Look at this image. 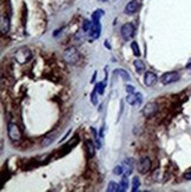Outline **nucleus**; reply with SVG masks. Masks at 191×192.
Masks as SVG:
<instances>
[{"label":"nucleus","instance_id":"nucleus-1","mask_svg":"<svg viewBox=\"0 0 191 192\" xmlns=\"http://www.w3.org/2000/svg\"><path fill=\"white\" fill-rule=\"evenodd\" d=\"M14 58H15V60H17L18 64L24 65L31 60L32 52L27 48V47H21V48H19V50L15 52Z\"/></svg>","mask_w":191,"mask_h":192},{"label":"nucleus","instance_id":"nucleus-2","mask_svg":"<svg viewBox=\"0 0 191 192\" xmlns=\"http://www.w3.org/2000/svg\"><path fill=\"white\" fill-rule=\"evenodd\" d=\"M7 134H8V138L13 141H19L23 138L21 130L15 123H12V122L7 124Z\"/></svg>","mask_w":191,"mask_h":192},{"label":"nucleus","instance_id":"nucleus-3","mask_svg":"<svg viewBox=\"0 0 191 192\" xmlns=\"http://www.w3.org/2000/svg\"><path fill=\"white\" fill-rule=\"evenodd\" d=\"M63 58L67 64L73 65L79 60V53H78V51H77L76 47L71 46V47H68V48H66V50L64 51Z\"/></svg>","mask_w":191,"mask_h":192},{"label":"nucleus","instance_id":"nucleus-4","mask_svg":"<svg viewBox=\"0 0 191 192\" xmlns=\"http://www.w3.org/2000/svg\"><path fill=\"white\" fill-rule=\"evenodd\" d=\"M151 165H152V164H151L150 158H148V157H143L142 159H139V161L137 163V170H138V172H139V173L145 174V173H148V172L150 171Z\"/></svg>","mask_w":191,"mask_h":192},{"label":"nucleus","instance_id":"nucleus-5","mask_svg":"<svg viewBox=\"0 0 191 192\" xmlns=\"http://www.w3.org/2000/svg\"><path fill=\"white\" fill-rule=\"evenodd\" d=\"M177 80H179V73H177V72H167V73L163 74L162 78H160V81L164 85H169V84L176 83Z\"/></svg>","mask_w":191,"mask_h":192},{"label":"nucleus","instance_id":"nucleus-6","mask_svg":"<svg viewBox=\"0 0 191 192\" xmlns=\"http://www.w3.org/2000/svg\"><path fill=\"white\" fill-rule=\"evenodd\" d=\"M158 112V105L156 103H149L144 106L143 108V114L146 117V118H151L154 117L156 113Z\"/></svg>","mask_w":191,"mask_h":192},{"label":"nucleus","instance_id":"nucleus-7","mask_svg":"<svg viewBox=\"0 0 191 192\" xmlns=\"http://www.w3.org/2000/svg\"><path fill=\"white\" fill-rule=\"evenodd\" d=\"M120 33H122V35H123L124 39H130V38H132L133 34H134V27H133V25L130 24V23L124 24V25L122 26V29H120Z\"/></svg>","mask_w":191,"mask_h":192},{"label":"nucleus","instance_id":"nucleus-8","mask_svg":"<svg viewBox=\"0 0 191 192\" xmlns=\"http://www.w3.org/2000/svg\"><path fill=\"white\" fill-rule=\"evenodd\" d=\"M126 101L130 104V105H132V106L140 105L142 101H143V96H142L140 93H136V92L130 93V95L126 97Z\"/></svg>","mask_w":191,"mask_h":192},{"label":"nucleus","instance_id":"nucleus-9","mask_svg":"<svg viewBox=\"0 0 191 192\" xmlns=\"http://www.w3.org/2000/svg\"><path fill=\"white\" fill-rule=\"evenodd\" d=\"M144 81H145V85L146 86H154L157 81V75L154 73V72H146L145 75H144Z\"/></svg>","mask_w":191,"mask_h":192},{"label":"nucleus","instance_id":"nucleus-10","mask_svg":"<svg viewBox=\"0 0 191 192\" xmlns=\"http://www.w3.org/2000/svg\"><path fill=\"white\" fill-rule=\"evenodd\" d=\"M138 7H139V2L138 0H132L125 6V13L127 14H132V13H136L138 11Z\"/></svg>","mask_w":191,"mask_h":192},{"label":"nucleus","instance_id":"nucleus-11","mask_svg":"<svg viewBox=\"0 0 191 192\" xmlns=\"http://www.w3.org/2000/svg\"><path fill=\"white\" fill-rule=\"evenodd\" d=\"M0 31L2 34H6L10 31V19L5 15H2L1 20H0Z\"/></svg>","mask_w":191,"mask_h":192},{"label":"nucleus","instance_id":"nucleus-12","mask_svg":"<svg viewBox=\"0 0 191 192\" xmlns=\"http://www.w3.org/2000/svg\"><path fill=\"white\" fill-rule=\"evenodd\" d=\"M100 34V24L99 23H93L92 21V27L90 30V35L93 38V39H97Z\"/></svg>","mask_w":191,"mask_h":192},{"label":"nucleus","instance_id":"nucleus-13","mask_svg":"<svg viewBox=\"0 0 191 192\" xmlns=\"http://www.w3.org/2000/svg\"><path fill=\"white\" fill-rule=\"evenodd\" d=\"M85 146H86V151H87V157L91 158L95 156V146L92 144V141L90 140H86L85 141Z\"/></svg>","mask_w":191,"mask_h":192},{"label":"nucleus","instance_id":"nucleus-14","mask_svg":"<svg viewBox=\"0 0 191 192\" xmlns=\"http://www.w3.org/2000/svg\"><path fill=\"white\" fill-rule=\"evenodd\" d=\"M107 191L109 192H119V191H122V189H120V185H118L117 183L110 182L109 185H107Z\"/></svg>","mask_w":191,"mask_h":192},{"label":"nucleus","instance_id":"nucleus-15","mask_svg":"<svg viewBox=\"0 0 191 192\" xmlns=\"http://www.w3.org/2000/svg\"><path fill=\"white\" fill-rule=\"evenodd\" d=\"M120 188H122V191H125L127 188H129V178H127L126 174H124V176H123V178H122Z\"/></svg>","mask_w":191,"mask_h":192},{"label":"nucleus","instance_id":"nucleus-16","mask_svg":"<svg viewBox=\"0 0 191 192\" xmlns=\"http://www.w3.org/2000/svg\"><path fill=\"white\" fill-rule=\"evenodd\" d=\"M115 72H116V73H118V74H119V75H120V77H122L124 80H126V81H127V80H130V75H129V73H127L125 70L119 68V70H116Z\"/></svg>","mask_w":191,"mask_h":192},{"label":"nucleus","instance_id":"nucleus-17","mask_svg":"<svg viewBox=\"0 0 191 192\" xmlns=\"http://www.w3.org/2000/svg\"><path fill=\"white\" fill-rule=\"evenodd\" d=\"M103 14H104V12L100 11V10L93 12V14H92V21H93V23H99V19H100V17H101Z\"/></svg>","mask_w":191,"mask_h":192},{"label":"nucleus","instance_id":"nucleus-18","mask_svg":"<svg viewBox=\"0 0 191 192\" xmlns=\"http://www.w3.org/2000/svg\"><path fill=\"white\" fill-rule=\"evenodd\" d=\"M139 186H140V182H139L138 177H134V178L132 179V191L133 192L138 191Z\"/></svg>","mask_w":191,"mask_h":192},{"label":"nucleus","instance_id":"nucleus-19","mask_svg":"<svg viewBox=\"0 0 191 192\" xmlns=\"http://www.w3.org/2000/svg\"><path fill=\"white\" fill-rule=\"evenodd\" d=\"M134 66H136V70L138 72H143L145 70V65H144V63L142 60H136L134 62Z\"/></svg>","mask_w":191,"mask_h":192},{"label":"nucleus","instance_id":"nucleus-20","mask_svg":"<svg viewBox=\"0 0 191 192\" xmlns=\"http://www.w3.org/2000/svg\"><path fill=\"white\" fill-rule=\"evenodd\" d=\"M131 48H132V51H133V54L136 56V57H139L140 56V52H139V48H138V44L137 43H132L131 44Z\"/></svg>","mask_w":191,"mask_h":192},{"label":"nucleus","instance_id":"nucleus-21","mask_svg":"<svg viewBox=\"0 0 191 192\" xmlns=\"http://www.w3.org/2000/svg\"><path fill=\"white\" fill-rule=\"evenodd\" d=\"M113 173H115V174H117V176L123 174V173H124V166H123V165H118V166H116V167L113 169Z\"/></svg>","mask_w":191,"mask_h":192},{"label":"nucleus","instance_id":"nucleus-22","mask_svg":"<svg viewBox=\"0 0 191 192\" xmlns=\"http://www.w3.org/2000/svg\"><path fill=\"white\" fill-rule=\"evenodd\" d=\"M91 27H92V23L89 21V20H85V21H84V25H83V30H84L85 32H89V31L91 30Z\"/></svg>","mask_w":191,"mask_h":192},{"label":"nucleus","instance_id":"nucleus-23","mask_svg":"<svg viewBox=\"0 0 191 192\" xmlns=\"http://www.w3.org/2000/svg\"><path fill=\"white\" fill-rule=\"evenodd\" d=\"M104 86H105L104 83H98V84H97L95 90H97V92H98L99 95H103V93H104Z\"/></svg>","mask_w":191,"mask_h":192},{"label":"nucleus","instance_id":"nucleus-24","mask_svg":"<svg viewBox=\"0 0 191 192\" xmlns=\"http://www.w3.org/2000/svg\"><path fill=\"white\" fill-rule=\"evenodd\" d=\"M91 101H92V104H93V105H97V104H98V99H97V90H95V89L91 92Z\"/></svg>","mask_w":191,"mask_h":192},{"label":"nucleus","instance_id":"nucleus-25","mask_svg":"<svg viewBox=\"0 0 191 192\" xmlns=\"http://www.w3.org/2000/svg\"><path fill=\"white\" fill-rule=\"evenodd\" d=\"M52 141H53V139H52V138H45V139L41 141V145H43V146H48Z\"/></svg>","mask_w":191,"mask_h":192},{"label":"nucleus","instance_id":"nucleus-26","mask_svg":"<svg viewBox=\"0 0 191 192\" xmlns=\"http://www.w3.org/2000/svg\"><path fill=\"white\" fill-rule=\"evenodd\" d=\"M126 91L129 92V93H133V92H134V89H133L131 85H127V86H126Z\"/></svg>","mask_w":191,"mask_h":192},{"label":"nucleus","instance_id":"nucleus-27","mask_svg":"<svg viewBox=\"0 0 191 192\" xmlns=\"http://www.w3.org/2000/svg\"><path fill=\"white\" fill-rule=\"evenodd\" d=\"M184 178H185L187 180H191V171H189V172H187V173L184 174Z\"/></svg>","mask_w":191,"mask_h":192},{"label":"nucleus","instance_id":"nucleus-28","mask_svg":"<svg viewBox=\"0 0 191 192\" xmlns=\"http://www.w3.org/2000/svg\"><path fill=\"white\" fill-rule=\"evenodd\" d=\"M187 67H188V68H189V70H190V71H191V63H190V64H189V65H188Z\"/></svg>","mask_w":191,"mask_h":192},{"label":"nucleus","instance_id":"nucleus-29","mask_svg":"<svg viewBox=\"0 0 191 192\" xmlns=\"http://www.w3.org/2000/svg\"><path fill=\"white\" fill-rule=\"evenodd\" d=\"M101 1H106V0H101Z\"/></svg>","mask_w":191,"mask_h":192}]
</instances>
